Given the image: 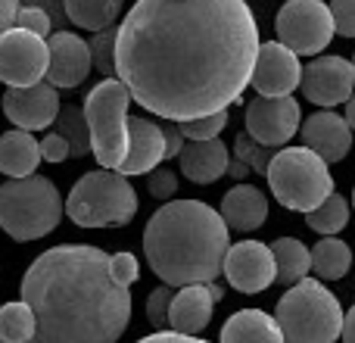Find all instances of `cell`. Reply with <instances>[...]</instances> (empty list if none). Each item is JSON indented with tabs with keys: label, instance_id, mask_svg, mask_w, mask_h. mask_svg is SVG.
<instances>
[{
	"label": "cell",
	"instance_id": "cell-38",
	"mask_svg": "<svg viewBox=\"0 0 355 343\" xmlns=\"http://www.w3.org/2000/svg\"><path fill=\"white\" fill-rule=\"evenodd\" d=\"M41 156H44V162H66L72 156V147H69V141L60 131H53V135L41 137Z\"/></svg>",
	"mask_w": 355,
	"mask_h": 343
},
{
	"label": "cell",
	"instance_id": "cell-40",
	"mask_svg": "<svg viewBox=\"0 0 355 343\" xmlns=\"http://www.w3.org/2000/svg\"><path fill=\"white\" fill-rule=\"evenodd\" d=\"M137 343H209L196 334H184V331H175V328H162V331L150 334V337H141Z\"/></svg>",
	"mask_w": 355,
	"mask_h": 343
},
{
	"label": "cell",
	"instance_id": "cell-25",
	"mask_svg": "<svg viewBox=\"0 0 355 343\" xmlns=\"http://www.w3.org/2000/svg\"><path fill=\"white\" fill-rule=\"evenodd\" d=\"M352 269V250L340 237H321L312 246V271L321 281H340Z\"/></svg>",
	"mask_w": 355,
	"mask_h": 343
},
{
	"label": "cell",
	"instance_id": "cell-27",
	"mask_svg": "<svg viewBox=\"0 0 355 343\" xmlns=\"http://www.w3.org/2000/svg\"><path fill=\"white\" fill-rule=\"evenodd\" d=\"M56 131L69 141L72 156H87L94 150V137H91V122H87L85 106H62L60 116H56Z\"/></svg>",
	"mask_w": 355,
	"mask_h": 343
},
{
	"label": "cell",
	"instance_id": "cell-14",
	"mask_svg": "<svg viewBox=\"0 0 355 343\" xmlns=\"http://www.w3.org/2000/svg\"><path fill=\"white\" fill-rule=\"evenodd\" d=\"M252 87L256 94L265 97H284L293 94L302 85V62L300 53L290 50L284 41H265L259 47L256 56V69H252Z\"/></svg>",
	"mask_w": 355,
	"mask_h": 343
},
{
	"label": "cell",
	"instance_id": "cell-39",
	"mask_svg": "<svg viewBox=\"0 0 355 343\" xmlns=\"http://www.w3.org/2000/svg\"><path fill=\"white\" fill-rule=\"evenodd\" d=\"M166 160H178L181 156V150H184V144H187V137H184V131H181V125L172 122V119H166Z\"/></svg>",
	"mask_w": 355,
	"mask_h": 343
},
{
	"label": "cell",
	"instance_id": "cell-36",
	"mask_svg": "<svg viewBox=\"0 0 355 343\" xmlns=\"http://www.w3.org/2000/svg\"><path fill=\"white\" fill-rule=\"evenodd\" d=\"M110 269H112V278H116L119 284H125V287H131V284L141 278V262H137V256L135 253H128V250L112 253Z\"/></svg>",
	"mask_w": 355,
	"mask_h": 343
},
{
	"label": "cell",
	"instance_id": "cell-26",
	"mask_svg": "<svg viewBox=\"0 0 355 343\" xmlns=\"http://www.w3.org/2000/svg\"><path fill=\"white\" fill-rule=\"evenodd\" d=\"M69 19L85 31H103L116 25L122 0H66Z\"/></svg>",
	"mask_w": 355,
	"mask_h": 343
},
{
	"label": "cell",
	"instance_id": "cell-19",
	"mask_svg": "<svg viewBox=\"0 0 355 343\" xmlns=\"http://www.w3.org/2000/svg\"><path fill=\"white\" fill-rule=\"evenodd\" d=\"M221 215L231 231H256L268 219V196L252 184L237 181L221 200Z\"/></svg>",
	"mask_w": 355,
	"mask_h": 343
},
{
	"label": "cell",
	"instance_id": "cell-34",
	"mask_svg": "<svg viewBox=\"0 0 355 343\" xmlns=\"http://www.w3.org/2000/svg\"><path fill=\"white\" fill-rule=\"evenodd\" d=\"M16 25H19V28L35 31V35H41V37H50V31L56 28L53 19H50V12L41 10V6H31V3H22V6H19Z\"/></svg>",
	"mask_w": 355,
	"mask_h": 343
},
{
	"label": "cell",
	"instance_id": "cell-32",
	"mask_svg": "<svg viewBox=\"0 0 355 343\" xmlns=\"http://www.w3.org/2000/svg\"><path fill=\"white\" fill-rule=\"evenodd\" d=\"M175 294H178L175 284L162 281V287H156L153 294L147 296V319H150V325H153L156 331L172 328V300H175Z\"/></svg>",
	"mask_w": 355,
	"mask_h": 343
},
{
	"label": "cell",
	"instance_id": "cell-3",
	"mask_svg": "<svg viewBox=\"0 0 355 343\" xmlns=\"http://www.w3.org/2000/svg\"><path fill=\"white\" fill-rule=\"evenodd\" d=\"M231 228L202 200H172L144 228V256L159 281L184 287L215 281L225 271Z\"/></svg>",
	"mask_w": 355,
	"mask_h": 343
},
{
	"label": "cell",
	"instance_id": "cell-5",
	"mask_svg": "<svg viewBox=\"0 0 355 343\" xmlns=\"http://www.w3.org/2000/svg\"><path fill=\"white\" fill-rule=\"evenodd\" d=\"M62 212H66L62 196L50 178L25 175L0 184V228L12 240L28 244L44 237L60 225Z\"/></svg>",
	"mask_w": 355,
	"mask_h": 343
},
{
	"label": "cell",
	"instance_id": "cell-1",
	"mask_svg": "<svg viewBox=\"0 0 355 343\" xmlns=\"http://www.w3.org/2000/svg\"><path fill=\"white\" fill-rule=\"evenodd\" d=\"M259 47L246 0H137L119 25L116 75L147 112L187 122L243 97Z\"/></svg>",
	"mask_w": 355,
	"mask_h": 343
},
{
	"label": "cell",
	"instance_id": "cell-44",
	"mask_svg": "<svg viewBox=\"0 0 355 343\" xmlns=\"http://www.w3.org/2000/svg\"><path fill=\"white\" fill-rule=\"evenodd\" d=\"M343 343H355V306L346 312V319H343Z\"/></svg>",
	"mask_w": 355,
	"mask_h": 343
},
{
	"label": "cell",
	"instance_id": "cell-42",
	"mask_svg": "<svg viewBox=\"0 0 355 343\" xmlns=\"http://www.w3.org/2000/svg\"><path fill=\"white\" fill-rule=\"evenodd\" d=\"M16 16H19V0H0V35L16 25Z\"/></svg>",
	"mask_w": 355,
	"mask_h": 343
},
{
	"label": "cell",
	"instance_id": "cell-29",
	"mask_svg": "<svg viewBox=\"0 0 355 343\" xmlns=\"http://www.w3.org/2000/svg\"><path fill=\"white\" fill-rule=\"evenodd\" d=\"M346 221H349V203H346V196H340L337 190H334L321 206H315L312 212H306V225L312 228V231L324 234V237L340 234L346 228Z\"/></svg>",
	"mask_w": 355,
	"mask_h": 343
},
{
	"label": "cell",
	"instance_id": "cell-46",
	"mask_svg": "<svg viewBox=\"0 0 355 343\" xmlns=\"http://www.w3.org/2000/svg\"><path fill=\"white\" fill-rule=\"evenodd\" d=\"M209 290H212L215 303H221V300H225V287H221V284H218V281H209Z\"/></svg>",
	"mask_w": 355,
	"mask_h": 343
},
{
	"label": "cell",
	"instance_id": "cell-47",
	"mask_svg": "<svg viewBox=\"0 0 355 343\" xmlns=\"http://www.w3.org/2000/svg\"><path fill=\"white\" fill-rule=\"evenodd\" d=\"M352 206H355V190H352Z\"/></svg>",
	"mask_w": 355,
	"mask_h": 343
},
{
	"label": "cell",
	"instance_id": "cell-4",
	"mask_svg": "<svg viewBox=\"0 0 355 343\" xmlns=\"http://www.w3.org/2000/svg\"><path fill=\"white\" fill-rule=\"evenodd\" d=\"M287 343H337L343 337V306L318 281L302 278L277 300L275 309Z\"/></svg>",
	"mask_w": 355,
	"mask_h": 343
},
{
	"label": "cell",
	"instance_id": "cell-17",
	"mask_svg": "<svg viewBox=\"0 0 355 343\" xmlns=\"http://www.w3.org/2000/svg\"><path fill=\"white\" fill-rule=\"evenodd\" d=\"M300 131L302 144L312 147L318 156H324L327 162H340L352 150V125L346 122V116L331 112L327 106L321 112H312Z\"/></svg>",
	"mask_w": 355,
	"mask_h": 343
},
{
	"label": "cell",
	"instance_id": "cell-35",
	"mask_svg": "<svg viewBox=\"0 0 355 343\" xmlns=\"http://www.w3.org/2000/svg\"><path fill=\"white\" fill-rule=\"evenodd\" d=\"M147 190L156 196V200H172L178 190V178L168 166H156L147 172Z\"/></svg>",
	"mask_w": 355,
	"mask_h": 343
},
{
	"label": "cell",
	"instance_id": "cell-7",
	"mask_svg": "<svg viewBox=\"0 0 355 343\" xmlns=\"http://www.w3.org/2000/svg\"><path fill=\"white\" fill-rule=\"evenodd\" d=\"M331 162L318 156L312 147H281L271 160L268 169V187L281 206L293 212H312L315 206L334 194Z\"/></svg>",
	"mask_w": 355,
	"mask_h": 343
},
{
	"label": "cell",
	"instance_id": "cell-43",
	"mask_svg": "<svg viewBox=\"0 0 355 343\" xmlns=\"http://www.w3.org/2000/svg\"><path fill=\"white\" fill-rule=\"evenodd\" d=\"M250 172H252V169L246 166V162L240 160V156H234V160H231V166H227V175H231L234 181H243V178L250 175Z\"/></svg>",
	"mask_w": 355,
	"mask_h": 343
},
{
	"label": "cell",
	"instance_id": "cell-2",
	"mask_svg": "<svg viewBox=\"0 0 355 343\" xmlns=\"http://www.w3.org/2000/svg\"><path fill=\"white\" fill-rule=\"evenodd\" d=\"M110 253L62 244L41 253L22 278V300L35 309L28 343H116L131 321V290L112 278Z\"/></svg>",
	"mask_w": 355,
	"mask_h": 343
},
{
	"label": "cell",
	"instance_id": "cell-31",
	"mask_svg": "<svg viewBox=\"0 0 355 343\" xmlns=\"http://www.w3.org/2000/svg\"><path fill=\"white\" fill-rule=\"evenodd\" d=\"M234 156H240V160L246 162L252 172H259V175H268L271 169V160H275V147H268V144H259L256 137L250 135V131H240L237 141H234Z\"/></svg>",
	"mask_w": 355,
	"mask_h": 343
},
{
	"label": "cell",
	"instance_id": "cell-11",
	"mask_svg": "<svg viewBox=\"0 0 355 343\" xmlns=\"http://www.w3.org/2000/svg\"><path fill=\"white\" fill-rule=\"evenodd\" d=\"M300 128H302L300 103L293 100V94H284V97H265V94H259L256 100L246 103V131L259 144H268V147L281 150V147H287V141Z\"/></svg>",
	"mask_w": 355,
	"mask_h": 343
},
{
	"label": "cell",
	"instance_id": "cell-28",
	"mask_svg": "<svg viewBox=\"0 0 355 343\" xmlns=\"http://www.w3.org/2000/svg\"><path fill=\"white\" fill-rule=\"evenodd\" d=\"M35 334H37V319L28 303L19 300V303H3L0 306V340L28 343Z\"/></svg>",
	"mask_w": 355,
	"mask_h": 343
},
{
	"label": "cell",
	"instance_id": "cell-15",
	"mask_svg": "<svg viewBox=\"0 0 355 343\" xmlns=\"http://www.w3.org/2000/svg\"><path fill=\"white\" fill-rule=\"evenodd\" d=\"M302 94L315 106H337L352 97L355 87V62L343 56H318L302 69Z\"/></svg>",
	"mask_w": 355,
	"mask_h": 343
},
{
	"label": "cell",
	"instance_id": "cell-45",
	"mask_svg": "<svg viewBox=\"0 0 355 343\" xmlns=\"http://www.w3.org/2000/svg\"><path fill=\"white\" fill-rule=\"evenodd\" d=\"M346 122L352 125V131H355V94L349 100H346Z\"/></svg>",
	"mask_w": 355,
	"mask_h": 343
},
{
	"label": "cell",
	"instance_id": "cell-37",
	"mask_svg": "<svg viewBox=\"0 0 355 343\" xmlns=\"http://www.w3.org/2000/svg\"><path fill=\"white\" fill-rule=\"evenodd\" d=\"M334 12V25H337V35L355 37V0H334L331 3Z\"/></svg>",
	"mask_w": 355,
	"mask_h": 343
},
{
	"label": "cell",
	"instance_id": "cell-21",
	"mask_svg": "<svg viewBox=\"0 0 355 343\" xmlns=\"http://www.w3.org/2000/svg\"><path fill=\"white\" fill-rule=\"evenodd\" d=\"M212 309H215V296L209 290V281L184 284V287H178L172 300V328L184 334L206 331L209 321H212Z\"/></svg>",
	"mask_w": 355,
	"mask_h": 343
},
{
	"label": "cell",
	"instance_id": "cell-23",
	"mask_svg": "<svg viewBox=\"0 0 355 343\" xmlns=\"http://www.w3.org/2000/svg\"><path fill=\"white\" fill-rule=\"evenodd\" d=\"M41 141L31 137V131L12 128L0 135V172L10 178H25L35 175L37 162H41Z\"/></svg>",
	"mask_w": 355,
	"mask_h": 343
},
{
	"label": "cell",
	"instance_id": "cell-20",
	"mask_svg": "<svg viewBox=\"0 0 355 343\" xmlns=\"http://www.w3.org/2000/svg\"><path fill=\"white\" fill-rule=\"evenodd\" d=\"M181 172L196 184H212L221 175H227L231 166V153L218 137H209V141H187L178 156Z\"/></svg>",
	"mask_w": 355,
	"mask_h": 343
},
{
	"label": "cell",
	"instance_id": "cell-24",
	"mask_svg": "<svg viewBox=\"0 0 355 343\" xmlns=\"http://www.w3.org/2000/svg\"><path fill=\"white\" fill-rule=\"evenodd\" d=\"M271 250H275V259H277V281L281 284L293 287L296 281L309 278V271H312V250H309L302 240L277 237L275 244H271Z\"/></svg>",
	"mask_w": 355,
	"mask_h": 343
},
{
	"label": "cell",
	"instance_id": "cell-6",
	"mask_svg": "<svg viewBox=\"0 0 355 343\" xmlns=\"http://www.w3.org/2000/svg\"><path fill=\"white\" fill-rule=\"evenodd\" d=\"M66 212L78 228H122L137 215V190L128 175L100 166L75 181Z\"/></svg>",
	"mask_w": 355,
	"mask_h": 343
},
{
	"label": "cell",
	"instance_id": "cell-30",
	"mask_svg": "<svg viewBox=\"0 0 355 343\" xmlns=\"http://www.w3.org/2000/svg\"><path fill=\"white\" fill-rule=\"evenodd\" d=\"M116 44H119V28L110 25L103 31H94L91 37V53H94V69H97L103 78L116 75Z\"/></svg>",
	"mask_w": 355,
	"mask_h": 343
},
{
	"label": "cell",
	"instance_id": "cell-9",
	"mask_svg": "<svg viewBox=\"0 0 355 343\" xmlns=\"http://www.w3.org/2000/svg\"><path fill=\"white\" fill-rule=\"evenodd\" d=\"M277 41L300 56H318L337 35L334 12L324 0H287L275 19Z\"/></svg>",
	"mask_w": 355,
	"mask_h": 343
},
{
	"label": "cell",
	"instance_id": "cell-41",
	"mask_svg": "<svg viewBox=\"0 0 355 343\" xmlns=\"http://www.w3.org/2000/svg\"><path fill=\"white\" fill-rule=\"evenodd\" d=\"M25 3L31 6H41V10L50 12V19H53L56 28H66L72 19H69V10H66V0H25Z\"/></svg>",
	"mask_w": 355,
	"mask_h": 343
},
{
	"label": "cell",
	"instance_id": "cell-10",
	"mask_svg": "<svg viewBox=\"0 0 355 343\" xmlns=\"http://www.w3.org/2000/svg\"><path fill=\"white\" fill-rule=\"evenodd\" d=\"M50 44L28 28H6L0 35V81L6 87H31L47 78Z\"/></svg>",
	"mask_w": 355,
	"mask_h": 343
},
{
	"label": "cell",
	"instance_id": "cell-48",
	"mask_svg": "<svg viewBox=\"0 0 355 343\" xmlns=\"http://www.w3.org/2000/svg\"><path fill=\"white\" fill-rule=\"evenodd\" d=\"M0 343H6V340H0Z\"/></svg>",
	"mask_w": 355,
	"mask_h": 343
},
{
	"label": "cell",
	"instance_id": "cell-12",
	"mask_svg": "<svg viewBox=\"0 0 355 343\" xmlns=\"http://www.w3.org/2000/svg\"><path fill=\"white\" fill-rule=\"evenodd\" d=\"M225 278L240 294H262L277 281L275 250L259 240H240L231 244L225 256Z\"/></svg>",
	"mask_w": 355,
	"mask_h": 343
},
{
	"label": "cell",
	"instance_id": "cell-8",
	"mask_svg": "<svg viewBox=\"0 0 355 343\" xmlns=\"http://www.w3.org/2000/svg\"><path fill=\"white\" fill-rule=\"evenodd\" d=\"M131 91L119 75L94 85L85 97V112L91 122L94 156L103 169H119L131 147Z\"/></svg>",
	"mask_w": 355,
	"mask_h": 343
},
{
	"label": "cell",
	"instance_id": "cell-16",
	"mask_svg": "<svg viewBox=\"0 0 355 343\" xmlns=\"http://www.w3.org/2000/svg\"><path fill=\"white\" fill-rule=\"evenodd\" d=\"M50 44V69H47V81L56 85L60 91H72L81 81L91 75L94 69V53H91V41L72 35L66 28H56L47 37Z\"/></svg>",
	"mask_w": 355,
	"mask_h": 343
},
{
	"label": "cell",
	"instance_id": "cell-18",
	"mask_svg": "<svg viewBox=\"0 0 355 343\" xmlns=\"http://www.w3.org/2000/svg\"><path fill=\"white\" fill-rule=\"evenodd\" d=\"M159 162H166V128L153 119H131V147L119 172L128 178L147 175Z\"/></svg>",
	"mask_w": 355,
	"mask_h": 343
},
{
	"label": "cell",
	"instance_id": "cell-33",
	"mask_svg": "<svg viewBox=\"0 0 355 343\" xmlns=\"http://www.w3.org/2000/svg\"><path fill=\"white\" fill-rule=\"evenodd\" d=\"M178 125H181L187 141H209V137H218L221 128L227 125V110L209 112V116H200V119H187V122H178Z\"/></svg>",
	"mask_w": 355,
	"mask_h": 343
},
{
	"label": "cell",
	"instance_id": "cell-22",
	"mask_svg": "<svg viewBox=\"0 0 355 343\" xmlns=\"http://www.w3.org/2000/svg\"><path fill=\"white\" fill-rule=\"evenodd\" d=\"M221 343H287L277 315L262 309H240L221 328Z\"/></svg>",
	"mask_w": 355,
	"mask_h": 343
},
{
	"label": "cell",
	"instance_id": "cell-49",
	"mask_svg": "<svg viewBox=\"0 0 355 343\" xmlns=\"http://www.w3.org/2000/svg\"><path fill=\"white\" fill-rule=\"evenodd\" d=\"M352 62H355V60H352Z\"/></svg>",
	"mask_w": 355,
	"mask_h": 343
},
{
	"label": "cell",
	"instance_id": "cell-13",
	"mask_svg": "<svg viewBox=\"0 0 355 343\" xmlns=\"http://www.w3.org/2000/svg\"><path fill=\"white\" fill-rule=\"evenodd\" d=\"M60 110V87L50 85L47 78L31 87H6L3 94V116L25 131H41L53 125Z\"/></svg>",
	"mask_w": 355,
	"mask_h": 343
}]
</instances>
